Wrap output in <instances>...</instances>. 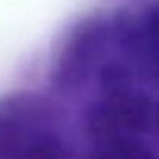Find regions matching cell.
<instances>
[{"label": "cell", "instance_id": "1", "mask_svg": "<svg viewBox=\"0 0 159 159\" xmlns=\"http://www.w3.org/2000/svg\"><path fill=\"white\" fill-rule=\"evenodd\" d=\"M116 45L114 19H92L78 27L64 44L55 66V81L67 91L81 86L103 59L106 48Z\"/></svg>", "mask_w": 159, "mask_h": 159}, {"label": "cell", "instance_id": "2", "mask_svg": "<svg viewBox=\"0 0 159 159\" xmlns=\"http://www.w3.org/2000/svg\"><path fill=\"white\" fill-rule=\"evenodd\" d=\"M114 24L116 47L123 52L140 76L159 83V3L139 17L117 16Z\"/></svg>", "mask_w": 159, "mask_h": 159}]
</instances>
